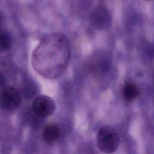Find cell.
<instances>
[{"label":"cell","mask_w":154,"mask_h":154,"mask_svg":"<svg viewBox=\"0 0 154 154\" xmlns=\"http://www.w3.org/2000/svg\"><path fill=\"white\" fill-rule=\"evenodd\" d=\"M11 45V37L9 33L1 31L0 35V47L2 51L8 49Z\"/></svg>","instance_id":"8"},{"label":"cell","mask_w":154,"mask_h":154,"mask_svg":"<svg viewBox=\"0 0 154 154\" xmlns=\"http://www.w3.org/2000/svg\"><path fill=\"white\" fill-rule=\"evenodd\" d=\"M97 143L100 151L105 153L114 152L119 144V137L116 131L109 126L100 128L97 134Z\"/></svg>","instance_id":"2"},{"label":"cell","mask_w":154,"mask_h":154,"mask_svg":"<svg viewBox=\"0 0 154 154\" xmlns=\"http://www.w3.org/2000/svg\"><path fill=\"white\" fill-rule=\"evenodd\" d=\"M61 131L60 128L55 124L46 125L42 131L43 140L47 143L51 144L55 142L60 137Z\"/></svg>","instance_id":"6"},{"label":"cell","mask_w":154,"mask_h":154,"mask_svg":"<svg viewBox=\"0 0 154 154\" xmlns=\"http://www.w3.org/2000/svg\"><path fill=\"white\" fill-rule=\"evenodd\" d=\"M1 106L5 109L17 108L20 103V96L16 88L12 86H4L0 93Z\"/></svg>","instance_id":"3"},{"label":"cell","mask_w":154,"mask_h":154,"mask_svg":"<svg viewBox=\"0 0 154 154\" xmlns=\"http://www.w3.org/2000/svg\"><path fill=\"white\" fill-rule=\"evenodd\" d=\"M69 55L70 48L66 37L59 33L51 34L43 38L33 52V66L39 70L43 68L61 70Z\"/></svg>","instance_id":"1"},{"label":"cell","mask_w":154,"mask_h":154,"mask_svg":"<svg viewBox=\"0 0 154 154\" xmlns=\"http://www.w3.org/2000/svg\"><path fill=\"white\" fill-rule=\"evenodd\" d=\"M139 94L140 90L138 86L133 82H128L126 83L123 88V97L127 102L134 100L138 96Z\"/></svg>","instance_id":"7"},{"label":"cell","mask_w":154,"mask_h":154,"mask_svg":"<svg viewBox=\"0 0 154 154\" xmlns=\"http://www.w3.org/2000/svg\"><path fill=\"white\" fill-rule=\"evenodd\" d=\"M90 22L91 25L97 29H106L111 22L110 13L104 6H99L91 13Z\"/></svg>","instance_id":"5"},{"label":"cell","mask_w":154,"mask_h":154,"mask_svg":"<svg viewBox=\"0 0 154 154\" xmlns=\"http://www.w3.org/2000/svg\"><path fill=\"white\" fill-rule=\"evenodd\" d=\"M34 113L38 117H45L52 115L55 109V104L52 98L45 95L37 97L32 103Z\"/></svg>","instance_id":"4"}]
</instances>
